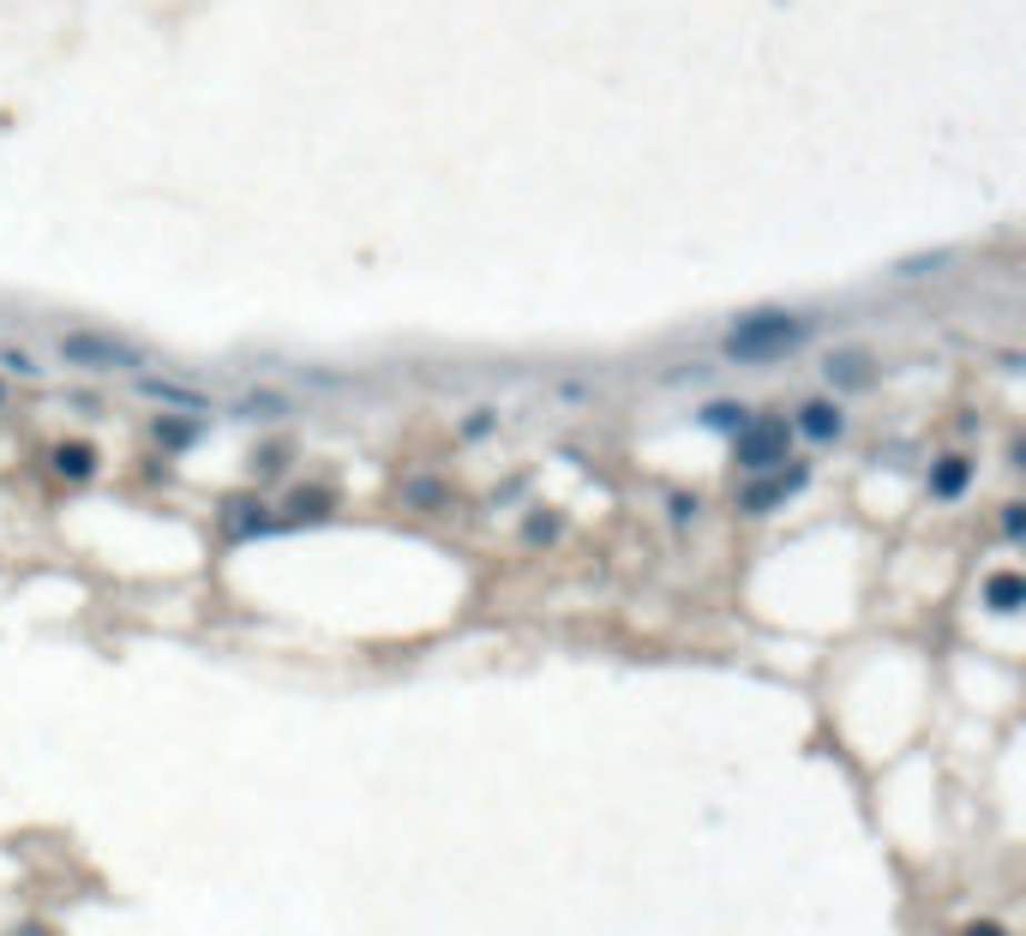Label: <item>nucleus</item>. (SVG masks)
<instances>
[{
    "mask_svg": "<svg viewBox=\"0 0 1026 936\" xmlns=\"http://www.w3.org/2000/svg\"><path fill=\"white\" fill-rule=\"evenodd\" d=\"M192 439L187 421H157V444H169V451H181V444Z\"/></svg>",
    "mask_w": 1026,
    "mask_h": 936,
    "instance_id": "obj_13",
    "label": "nucleus"
},
{
    "mask_svg": "<svg viewBox=\"0 0 1026 936\" xmlns=\"http://www.w3.org/2000/svg\"><path fill=\"white\" fill-rule=\"evenodd\" d=\"M786 444H793V426L775 421V414H763V421H745L733 433V456H738V469L763 474V469H781L786 463Z\"/></svg>",
    "mask_w": 1026,
    "mask_h": 936,
    "instance_id": "obj_3",
    "label": "nucleus"
},
{
    "mask_svg": "<svg viewBox=\"0 0 1026 936\" xmlns=\"http://www.w3.org/2000/svg\"><path fill=\"white\" fill-rule=\"evenodd\" d=\"M289 511L294 516H324V511H331V493H294Z\"/></svg>",
    "mask_w": 1026,
    "mask_h": 936,
    "instance_id": "obj_11",
    "label": "nucleus"
},
{
    "mask_svg": "<svg viewBox=\"0 0 1026 936\" xmlns=\"http://www.w3.org/2000/svg\"><path fill=\"white\" fill-rule=\"evenodd\" d=\"M1003 529H1008V534L1026 529V511H1020V504H1008V511H1003Z\"/></svg>",
    "mask_w": 1026,
    "mask_h": 936,
    "instance_id": "obj_14",
    "label": "nucleus"
},
{
    "mask_svg": "<svg viewBox=\"0 0 1026 936\" xmlns=\"http://www.w3.org/2000/svg\"><path fill=\"white\" fill-rule=\"evenodd\" d=\"M144 396H157V403H181V409H204L199 391H187V384H169V379H144Z\"/></svg>",
    "mask_w": 1026,
    "mask_h": 936,
    "instance_id": "obj_9",
    "label": "nucleus"
},
{
    "mask_svg": "<svg viewBox=\"0 0 1026 936\" xmlns=\"http://www.w3.org/2000/svg\"><path fill=\"white\" fill-rule=\"evenodd\" d=\"M798 426H805L811 439H823V444H828V439H841V426H846V421H841V409H835V403H805V409H798Z\"/></svg>",
    "mask_w": 1026,
    "mask_h": 936,
    "instance_id": "obj_7",
    "label": "nucleus"
},
{
    "mask_svg": "<svg viewBox=\"0 0 1026 936\" xmlns=\"http://www.w3.org/2000/svg\"><path fill=\"white\" fill-rule=\"evenodd\" d=\"M805 331L811 319H798V312H751L726 331V354L733 361H775V354L805 343Z\"/></svg>",
    "mask_w": 1026,
    "mask_h": 936,
    "instance_id": "obj_1",
    "label": "nucleus"
},
{
    "mask_svg": "<svg viewBox=\"0 0 1026 936\" xmlns=\"http://www.w3.org/2000/svg\"><path fill=\"white\" fill-rule=\"evenodd\" d=\"M798 486H805V469H786V474H775V481L751 486V493H745V511H768V504H781L786 493H798Z\"/></svg>",
    "mask_w": 1026,
    "mask_h": 936,
    "instance_id": "obj_5",
    "label": "nucleus"
},
{
    "mask_svg": "<svg viewBox=\"0 0 1026 936\" xmlns=\"http://www.w3.org/2000/svg\"><path fill=\"white\" fill-rule=\"evenodd\" d=\"M91 469H97V451H91V444H54V474H67V481H84Z\"/></svg>",
    "mask_w": 1026,
    "mask_h": 936,
    "instance_id": "obj_8",
    "label": "nucleus"
},
{
    "mask_svg": "<svg viewBox=\"0 0 1026 936\" xmlns=\"http://www.w3.org/2000/svg\"><path fill=\"white\" fill-rule=\"evenodd\" d=\"M985 601L996 606V613H1020V601H1026V576H1015V571H996L990 583H985Z\"/></svg>",
    "mask_w": 1026,
    "mask_h": 936,
    "instance_id": "obj_6",
    "label": "nucleus"
},
{
    "mask_svg": "<svg viewBox=\"0 0 1026 936\" xmlns=\"http://www.w3.org/2000/svg\"><path fill=\"white\" fill-rule=\"evenodd\" d=\"M966 481H973V463H966V456H943V463L931 469V493L936 499H960Z\"/></svg>",
    "mask_w": 1026,
    "mask_h": 936,
    "instance_id": "obj_4",
    "label": "nucleus"
},
{
    "mask_svg": "<svg viewBox=\"0 0 1026 936\" xmlns=\"http://www.w3.org/2000/svg\"><path fill=\"white\" fill-rule=\"evenodd\" d=\"M966 936H1003V925H973Z\"/></svg>",
    "mask_w": 1026,
    "mask_h": 936,
    "instance_id": "obj_15",
    "label": "nucleus"
},
{
    "mask_svg": "<svg viewBox=\"0 0 1026 936\" xmlns=\"http://www.w3.org/2000/svg\"><path fill=\"white\" fill-rule=\"evenodd\" d=\"M703 421L721 426V433H738V426H745V409H738V403H715V409L703 414Z\"/></svg>",
    "mask_w": 1026,
    "mask_h": 936,
    "instance_id": "obj_10",
    "label": "nucleus"
},
{
    "mask_svg": "<svg viewBox=\"0 0 1026 936\" xmlns=\"http://www.w3.org/2000/svg\"><path fill=\"white\" fill-rule=\"evenodd\" d=\"M61 361L91 366V373H132V366H144V349L127 343V336H109V331H67Z\"/></svg>",
    "mask_w": 1026,
    "mask_h": 936,
    "instance_id": "obj_2",
    "label": "nucleus"
},
{
    "mask_svg": "<svg viewBox=\"0 0 1026 936\" xmlns=\"http://www.w3.org/2000/svg\"><path fill=\"white\" fill-rule=\"evenodd\" d=\"M828 373H841L846 384H865V354H841V361H828Z\"/></svg>",
    "mask_w": 1026,
    "mask_h": 936,
    "instance_id": "obj_12",
    "label": "nucleus"
}]
</instances>
